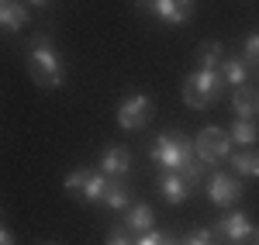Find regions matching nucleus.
I'll return each instance as SVG.
<instances>
[{"label":"nucleus","instance_id":"obj_1","mask_svg":"<svg viewBox=\"0 0 259 245\" xmlns=\"http://www.w3.org/2000/svg\"><path fill=\"white\" fill-rule=\"evenodd\" d=\"M28 66H31V76L38 86L45 90H59L66 83V66H62L59 48L52 45L49 35H35L28 41Z\"/></svg>","mask_w":259,"mask_h":245},{"label":"nucleus","instance_id":"obj_2","mask_svg":"<svg viewBox=\"0 0 259 245\" xmlns=\"http://www.w3.org/2000/svg\"><path fill=\"white\" fill-rule=\"evenodd\" d=\"M149 159L159 166V169H173L180 173L183 166L194 159V142L180 131H162L156 142L149 145Z\"/></svg>","mask_w":259,"mask_h":245},{"label":"nucleus","instance_id":"obj_3","mask_svg":"<svg viewBox=\"0 0 259 245\" xmlns=\"http://www.w3.org/2000/svg\"><path fill=\"white\" fill-rule=\"evenodd\" d=\"M221 73L218 69H194L187 80H183V101L190 104L194 111H204L218 101L221 93Z\"/></svg>","mask_w":259,"mask_h":245},{"label":"nucleus","instance_id":"obj_4","mask_svg":"<svg viewBox=\"0 0 259 245\" xmlns=\"http://www.w3.org/2000/svg\"><path fill=\"white\" fill-rule=\"evenodd\" d=\"M194 156L204 159L207 166L225 163V159L232 156V138H228V131H221V128H200V135L194 138Z\"/></svg>","mask_w":259,"mask_h":245},{"label":"nucleus","instance_id":"obj_5","mask_svg":"<svg viewBox=\"0 0 259 245\" xmlns=\"http://www.w3.org/2000/svg\"><path fill=\"white\" fill-rule=\"evenodd\" d=\"M149 121H152V101L145 93H128L118 107V124L124 131H142Z\"/></svg>","mask_w":259,"mask_h":245},{"label":"nucleus","instance_id":"obj_6","mask_svg":"<svg viewBox=\"0 0 259 245\" xmlns=\"http://www.w3.org/2000/svg\"><path fill=\"white\" fill-rule=\"evenodd\" d=\"M142 11H149L152 18H159L162 24H187L194 18V0H139Z\"/></svg>","mask_w":259,"mask_h":245},{"label":"nucleus","instance_id":"obj_7","mask_svg":"<svg viewBox=\"0 0 259 245\" xmlns=\"http://www.w3.org/2000/svg\"><path fill=\"white\" fill-rule=\"evenodd\" d=\"M204 190H207V197H211L218 207H232L242 197V183L232 176V173H207Z\"/></svg>","mask_w":259,"mask_h":245},{"label":"nucleus","instance_id":"obj_8","mask_svg":"<svg viewBox=\"0 0 259 245\" xmlns=\"http://www.w3.org/2000/svg\"><path fill=\"white\" fill-rule=\"evenodd\" d=\"M252 221L242 214V211H232V214H225L218 221V228H214V235H218L225 245H245L249 238H252Z\"/></svg>","mask_w":259,"mask_h":245},{"label":"nucleus","instance_id":"obj_9","mask_svg":"<svg viewBox=\"0 0 259 245\" xmlns=\"http://www.w3.org/2000/svg\"><path fill=\"white\" fill-rule=\"evenodd\" d=\"M100 173L111 176V180H124L132 173V152L124 145H107L100 152Z\"/></svg>","mask_w":259,"mask_h":245},{"label":"nucleus","instance_id":"obj_10","mask_svg":"<svg viewBox=\"0 0 259 245\" xmlns=\"http://www.w3.org/2000/svg\"><path fill=\"white\" fill-rule=\"evenodd\" d=\"M156 186H159V193H162V201L166 204H183L194 190L187 186V180L180 176V173H173V169H162V176L156 180Z\"/></svg>","mask_w":259,"mask_h":245},{"label":"nucleus","instance_id":"obj_11","mask_svg":"<svg viewBox=\"0 0 259 245\" xmlns=\"http://www.w3.org/2000/svg\"><path fill=\"white\" fill-rule=\"evenodd\" d=\"M232 111H235V118H245V121H252L259 118V90L256 86H235V93H232Z\"/></svg>","mask_w":259,"mask_h":245},{"label":"nucleus","instance_id":"obj_12","mask_svg":"<svg viewBox=\"0 0 259 245\" xmlns=\"http://www.w3.org/2000/svg\"><path fill=\"white\" fill-rule=\"evenodd\" d=\"M28 24V4L21 0H4L0 4V28L4 31H21Z\"/></svg>","mask_w":259,"mask_h":245},{"label":"nucleus","instance_id":"obj_13","mask_svg":"<svg viewBox=\"0 0 259 245\" xmlns=\"http://www.w3.org/2000/svg\"><path fill=\"white\" fill-rule=\"evenodd\" d=\"M124 225L132 228V235H135V238L145 235V231H152V228H156L152 207H149V204H132V207H128V214H124Z\"/></svg>","mask_w":259,"mask_h":245},{"label":"nucleus","instance_id":"obj_14","mask_svg":"<svg viewBox=\"0 0 259 245\" xmlns=\"http://www.w3.org/2000/svg\"><path fill=\"white\" fill-rule=\"evenodd\" d=\"M104 207H111V211H128L132 207V186L124 183V180H107V190H104Z\"/></svg>","mask_w":259,"mask_h":245},{"label":"nucleus","instance_id":"obj_15","mask_svg":"<svg viewBox=\"0 0 259 245\" xmlns=\"http://www.w3.org/2000/svg\"><path fill=\"white\" fill-rule=\"evenodd\" d=\"M232 169L239 173L242 180H259V152L256 149H242V152H232Z\"/></svg>","mask_w":259,"mask_h":245},{"label":"nucleus","instance_id":"obj_16","mask_svg":"<svg viewBox=\"0 0 259 245\" xmlns=\"http://www.w3.org/2000/svg\"><path fill=\"white\" fill-rule=\"evenodd\" d=\"M218 73H221V80H225V83H232V86H245V80H249V66L242 62V56H239V59H235V56L221 59Z\"/></svg>","mask_w":259,"mask_h":245},{"label":"nucleus","instance_id":"obj_17","mask_svg":"<svg viewBox=\"0 0 259 245\" xmlns=\"http://www.w3.org/2000/svg\"><path fill=\"white\" fill-rule=\"evenodd\" d=\"M228 138H232V145H242V149H252V145L259 142V128L252 121H245V118H235V124H232V131H228Z\"/></svg>","mask_w":259,"mask_h":245},{"label":"nucleus","instance_id":"obj_18","mask_svg":"<svg viewBox=\"0 0 259 245\" xmlns=\"http://www.w3.org/2000/svg\"><path fill=\"white\" fill-rule=\"evenodd\" d=\"M107 180L111 176H104L100 169H90V176H87V183H83L80 197L87 201V204H100L104 201V190H107Z\"/></svg>","mask_w":259,"mask_h":245},{"label":"nucleus","instance_id":"obj_19","mask_svg":"<svg viewBox=\"0 0 259 245\" xmlns=\"http://www.w3.org/2000/svg\"><path fill=\"white\" fill-rule=\"evenodd\" d=\"M194 59H197V69H218L221 59H225L221 41H204L197 52H194Z\"/></svg>","mask_w":259,"mask_h":245},{"label":"nucleus","instance_id":"obj_20","mask_svg":"<svg viewBox=\"0 0 259 245\" xmlns=\"http://www.w3.org/2000/svg\"><path fill=\"white\" fill-rule=\"evenodd\" d=\"M180 176L187 180V186H190V190H197V186H204V180H207V163L194 156L190 163H187L183 169H180Z\"/></svg>","mask_w":259,"mask_h":245},{"label":"nucleus","instance_id":"obj_21","mask_svg":"<svg viewBox=\"0 0 259 245\" xmlns=\"http://www.w3.org/2000/svg\"><path fill=\"white\" fill-rule=\"evenodd\" d=\"M242 62L249 69H259V31H252L249 38L242 41Z\"/></svg>","mask_w":259,"mask_h":245},{"label":"nucleus","instance_id":"obj_22","mask_svg":"<svg viewBox=\"0 0 259 245\" xmlns=\"http://www.w3.org/2000/svg\"><path fill=\"white\" fill-rule=\"evenodd\" d=\"M107 245H135V235L128 225H114L107 231Z\"/></svg>","mask_w":259,"mask_h":245},{"label":"nucleus","instance_id":"obj_23","mask_svg":"<svg viewBox=\"0 0 259 245\" xmlns=\"http://www.w3.org/2000/svg\"><path fill=\"white\" fill-rule=\"evenodd\" d=\"M87 176H90V169H73V173H66L62 186H66L69 193H80V190H83V183H87Z\"/></svg>","mask_w":259,"mask_h":245},{"label":"nucleus","instance_id":"obj_24","mask_svg":"<svg viewBox=\"0 0 259 245\" xmlns=\"http://www.w3.org/2000/svg\"><path fill=\"white\" fill-rule=\"evenodd\" d=\"M183 245H225V242L214 238V231H211V228H197V231H194Z\"/></svg>","mask_w":259,"mask_h":245},{"label":"nucleus","instance_id":"obj_25","mask_svg":"<svg viewBox=\"0 0 259 245\" xmlns=\"http://www.w3.org/2000/svg\"><path fill=\"white\" fill-rule=\"evenodd\" d=\"M162 242V231H156V228H152V231H145V235H139V238H135V245H159Z\"/></svg>","mask_w":259,"mask_h":245},{"label":"nucleus","instance_id":"obj_26","mask_svg":"<svg viewBox=\"0 0 259 245\" xmlns=\"http://www.w3.org/2000/svg\"><path fill=\"white\" fill-rule=\"evenodd\" d=\"M0 245H14V235H11L4 225H0Z\"/></svg>","mask_w":259,"mask_h":245},{"label":"nucleus","instance_id":"obj_27","mask_svg":"<svg viewBox=\"0 0 259 245\" xmlns=\"http://www.w3.org/2000/svg\"><path fill=\"white\" fill-rule=\"evenodd\" d=\"M159 245H183V242H177V238H169V235H162V242Z\"/></svg>","mask_w":259,"mask_h":245},{"label":"nucleus","instance_id":"obj_28","mask_svg":"<svg viewBox=\"0 0 259 245\" xmlns=\"http://www.w3.org/2000/svg\"><path fill=\"white\" fill-rule=\"evenodd\" d=\"M28 7H49V0H28Z\"/></svg>","mask_w":259,"mask_h":245},{"label":"nucleus","instance_id":"obj_29","mask_svg":"<svg viewBox=\"0 0 259 245\" xmlns=\"http://www.w3.org/2000/svg\"><path fill=\"white\" fill-rule=\"evenodd\" d=\"M252 242H256V245H259V228H256V231H252Z\"/></svg>","mask_w":259,"mask_h":245},{"label":"nucleus","instance_id":"obj_30","mask_svg":"<svg viewBox=\"0 0 259 245\" xmlns=\"http://www.w3.org/2000/svg\"><path fill=\"white\" fill-rule=\"evenodd\" d=\"M0 4H4V0H0Z\"/></svg>","mask_w":259,"mask_h":245}]
</instances>
